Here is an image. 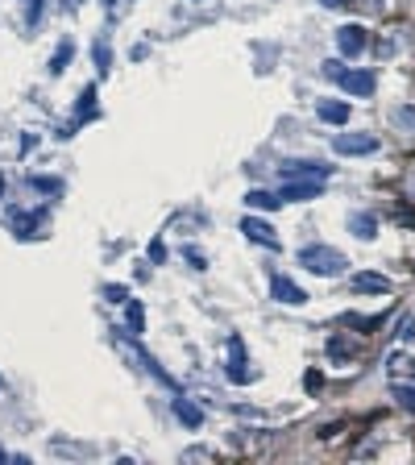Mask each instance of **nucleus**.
I'll return each instance as SVG.
<instances>
[{
	"mask_svg": "<svg viewBox=\"0 0 415 465\" xmlns=\"http://www.w3.org/2000/svg\"><path fill=\"white\" fill-rule=\"evenodd\" d=\"M324 79H332V84H341L349 96H369L374 88H378V75L374 71H366V67H357V71H349L341 58H328L324 63Z\"/></svg>",
	"mask_w": 415,
	"mask_h": 465,
	"instance_id": "nucleus-1",
	"label": "nucleus"
},
{
	"mask_svg": "<svg viewBox=\"0 0 415 465\" xmlns=\"http://www.w3.org/2000/svg\"><path fill=\"white\" fill-rule=\"evenodd\" d=\"M299 266L312 270V275H345V254L332 249V245H303L299 249Z\"/></svg>",
	"mask_w": 415,
	"mask_h": 465,
	"instance_id": "nucleus-2",
	"label": "nucleus"
},
{
	"mask_svg": "<svg viewBox=\"0 0 415 465\" xmlns=\"http://www.w3.org/2000/svg\"><path fill=\"white\" fill-rule=\"evenodd\" d=\"M278 171H282V179H320V183L332 175V166H324L316 158H286Z\"/></svg>",
	"mask_w": 415,
	"mask_h": 465,
	"instance_id": "nucleus-3",
	"label": "nucleus"
},
{
	"mask_svg": "<svg viewBox=\"0 0 415 465\" xmlns=\"http://www.w3.org/2000/svg\"><path fill=\"white\" fill-rule=\"evenodd\" d=\"M378 145L382 141L374 138V133H336L332 138V150L345 154V158H353V154H378Z\"/></svg>",
	"mask_w": 415,
	"mask_h": 465,
	"instance_id": "nucleus-4",
	"label": "nucleus"
},
{
	"mask_svg": "<svg viewBox=\"0 0 415 465\" xmlns=\"http://www.w3.org/2000/svg\"><path fill=\"white\" fill-rule=\"evenodd\" d=\"M336 46H341L345 58H357V54H366L369 34L362 30V25H341V30H336Z\"/></svg>",
	"mask_w": 415,
	"mask_h": 465,
	"instance_id": "nucleus-5",
	"label": "nucleus"
},
{
	"mask_svg": "<svg viewBox=\"0 0 415 465\" xmlns=\"http://www.w3.org/2000/svg\"><path fill=\"white\" fill-rule=\"evenodd\" d=\"M241 232L249 237V241H258V245H266V249H278V232L270 221H262V216H245L241 221Z\"/></svg>",
	"mask_w": 415,
	"mask_h": 465,
	"instance_id": "nucleus-6",
	"label": "nucleus"
},
{
	"mask_svg": "<svg viewBox=\"0 0 415 465\" xmlns=\"http://www.w3.org/2000/svg\"><path fill=\"white\" fill-rule=\"evenodd\" d=\"M320 191H324L320 179H286V187L278 191V199H282V204H286V199H299V204H303V199H316Z\"/></svg>",
	"mask_w": 415,
	"mask_h": 465,
	"instance_id": "nucleus-7",
	"label": "nucleus"
},
{
	"mask_svg": "<svg viewBox=\"0 0 415 465\" xmlns=\"http://www.w3.org/2000/svg\"><path fill=\"white\" fill-rule=\"evenodd\" d=\"M270 295L278 303H308V291L299 282H291L286 275H270Z\"/></svg>",
	"mask_w": 415,
	"mask_h": 465,
	"instance_id": "nucleus-8",
	"label": "nucleus"
},
{
	"mask_svg": "<svg viewBox=\"0 0 415 465\" xmlns=\"http://www.w3.org/2000/svg\"><path fill=\"white\" fill-rule=\"evenodd\" d=\"M349 232L362 237V241H374L378 237V216L374 212H349Z\"/></svg>",
	"mask_w": 415,
	"mask_h": 465,
	"instance_id": "nucleus-9",
	"label": "nucleus"
},
{
	"mask_svg": "<svg viewBox=\"0 0 415 465\" xmlns=\"http://www.w3.org/2000/svg\"><path fill=\"white\" fill-rule=\"evenodd\" d=\"M316 112H320V121H328V125H345V121H349V104H345V100H320Z\"/></svg>",
	"mask_w": 415,
	"mask_h": 465,
	"instance_id": "nucleus-10",
	"label": "nucleus"
},
{
	"mask_svg": "<svg viewBox=\"0 0 415 465\" xmlns=\"http://www.w3.org/2000/svg\"><path fill=\"white\" fill-rule=\"evenodd\" d=\"M245 204H249V208H262V212H275L282 199H278L275 191H262V187H253V191L245 195Z\"/></svg>",
	"mask_w": 415,
	"mask_h": 465,
	"instance_id": "nucleus-11",
	"label": "nucleus"
},
{
	"mask_svg": "<svg viewBox=\"0 0 415 465\" xmlns=\"http://www.w3.org/2000/svg\"><path fill=\"white\" fill-rule=\"evenodd\" d=\"M353 287H357V291H374V295H386V291H390V282L382 279V275H366V270L353 275Z\"/></svg>",
	"mask_w": 415,
	"mask_h": 465,
	"instance_id": "nucleus-12",
	"label": "nucleus"
},
{
	"mask_svg": "<svg viewBox=\"0 0 415 465\" xmlns=\"http://www.w3.org/2000/svg\"><path fill=\"white\" fill-rule=\"evenodd\" d=\"M171 412L183 419L187 428H199V424H204V412H199V407H191L187 399H175V403H171Z\"/></svg>",
	"mask_w": 415,
	"mask_h": 465,
	"instance_id": "nucleus-13",
	"label": "nucleus"
},
{
	"mask_svg": "<svg viewBox=\"0 0 415 465\" xmlns=\"http://www.w3.org/2000/svg\"><path fill=\"white\" fill-rule=\"evenodd\" d=\"M71 58H75V46H71V42H58V50H54V58H50V75H62Z\"/></svg>",
	"mask_w": 415,
	"mask_h": 465,
	"instance_id": "nucleus-14",
	"label": "nucleus"
},
{
	"mask_svg": "<svg viewBox=\"0 0 415 465\" xmlns=\"http://www.w3.org/2000/svg\"><path fill=\"white\" fill-rule=\"evenodd\" d=\"M92 58H95V67H100V75H104V71H108V63H112V46H108V38L92 46Z\"/></svg>",
	"mask_w": 415,
	"mask_h": 465,
	"instance_id": "nucleus-15",
	"label": "nucleus"
},
{
	"mask_svg": "<svg viewBox=\"0 0 415 465\" xmlns=\"http://www.w3.org/2000/svg\"><path fill=\"white\" fill-rule=\"evenodd\" d=\"M129 328H133V332H141V328H145V312H141V303H138V299L129 303Z\"/></svg>",
	"mask_w": 415,
	"mask_h": 465,
	"instance_id": "nucleus-16",
	"label": "nucleus"
},
{
	"mask_svg": "<svg viewBox=\"0 0 415 465\" xmlns=\"http://www.w3.org/2000/svg\"><path fill=\"white\" fill-rule=\"evenodd\" d=\"M395 399H399L407 412H415V386H395Z\"/></svg>",
	"mask_w": 415,
	"mask_h": 465,
	"instance_id": "nucleus-17",
	"label": "nucleus"
},
{
	"mask_svg": "<svg viewBox=\"0 0 415 465\" xmlns=\"http://www.w3.org/2000/svg\"><path fill=\"white\" fill-rule=\"evenodd\" d=\"M324 8H341V4H349V0H320Z\"/></svg>",
	"mask_w": 415,
	"mask_h": 465,
	"instance_id": "nucleus-18",
	"label": "nucleus"
},
{
	"mask_svg": "<svg viewBox=\"0 0 415 465\" xmlns=\"http://www.w3.org/2000/svg\"><path fill=\"white\" fill-rule=\"evenodd\" d=\"M100 4H104V8H112V4H117V0H100Z\"/></svg>",
	"mask_w": 415,
	"mask_h": 465,
	"instance_id": "nucleus-19",
	"label": "nucleus"
}]
</instances>
